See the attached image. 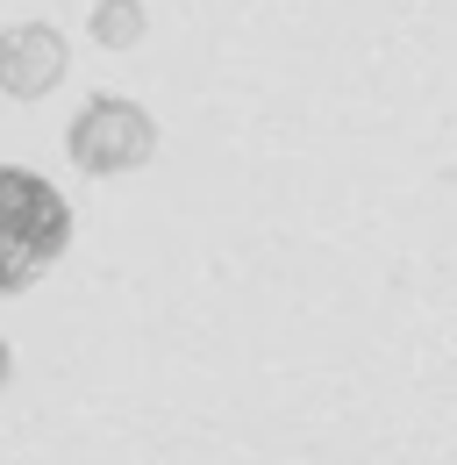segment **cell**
<instances>
[{
	"instance_id": "7a4b0ae2",
	"label": "cell",
	"mask_w": 457,
	"mask_h": 465,
	"mask_svg": "<svg viewBox=\"0 0 457 465\" xmlns=\"http://www.w3.org/2000/svg\"><path fill=\"white\" fill-rule=\"evenodd\" d=\"M64 158L86 179H129L158 158V115L129 94H86L64 122Z\"/></svg>"
},
{
	"instance_id": "5b68a950",
	"label": "cell",
	"mask_w": 457,
	"mask_h": 465,
	"mask_svg": "<svg viewBox=\"0 0 457 465\" xmlns=\"http://www.w3.org/2000/svg\"><path fill=\"white\" fill-rule=\"evenodd\" d=\"M7 380H15V351H7V330H0V394H7Z\"/></svg>"
},
{
	"instance_id": "3957f363",
	"label": "cell",
	"mask_w": 457,
	"mask_h": 465,
	"mask_svg": "<svg viewBox=\"0 0 457 465\" xmlns=\"http://www.w3.org/2000/svg\"><path fill=\"white\" fill-rule=\"evenodd\" d=\"M72 72V44L57 22H7L0 29V94L7 101H51Z\"/></svg>"
},
{
	"instance_id": "277c9868",
	"label": "cell",
	"mask_w": 457,
	"mask_h": 465,
	"mask_svg": "<svg viewBox=\"0 0 457 465\" xmlns=\"http://www.w3.org/2000/svg\"><path fill=\"white\" fill-rule=\"evenodd\" d=\"M86 36H93L101 51H136V44L151 36V7H143V0H93Z\"/></svg>"
},
{
	"instance_id": "6da1fadb",
	"label": "cell",
	"mask_w": 457,
	"mask_h": 465,
	"mask_svg": "<svg viewBox=\"0 0 457 465\" xmlns=\"http://www.w3.org/2000/svg\"><path fill=\"white\" fill-rule=\"evenodd\" d=\"M72 251V201L36 165H0V301L29 293Z\"/></svg>"
}]
</instances>
